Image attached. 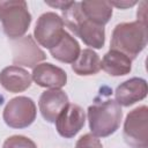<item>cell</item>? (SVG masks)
<instances>
[{
	"instance_id": "obj_1",
	"label": "cell",
	"mask_w": 148,
	"mask_h": 148,
	"mask_svg": "<svg viewBox=\"0 0 148 148\" xmlns=\"http://www.w3.org/2000/svg\"><path fill=\"white\" fill-rule=\"evenodd\" d=\"M64 24L81 40L92 49H102L105 43L104 27L89 21L82 13L80 2L69 1L67 7L62 9Z\"/></svg>"
},
{
	"instance_id": "obj_2",
	"label": "cell",
	"mask_w": 148,
	"mask_h": 148,
	"mask_svg": "<svg viewBox=\"0 0 148 148\" xmlns=\"http://www.w3.org/2000/svg\"><path fill=\"white\" fill-rule=\"evenodd\" d=\"M147 24L139 20L134 22H123L114 27L110 50L126 54L131 60L135 59L147 45Z\"/></svg>"
},
{
	"instance_id": "obj_3",
	"label": "cell",
	"mask_w": 148,
	"mask_h": 148,
	"mask_svg": "<svg viewBox=\"0 0 148 148\" xmlns=\"http://www.w3.org/2000/svg\"><path fill=\"white\" fill-rule=\"evenodd\" d=\"M87 116L91 134L98 138H106L119 128L123 111L114 99H106L90 105Z\"/></svg>"
},
{
	"instance_id": "obj_4",
	"label": "cell",
	"mask_w": 148,
	"mask_h": 148,
	"mask_svg": "<svg viewBox=\"0 0 148 148\" xmlns=\"http://www.w3.org/2000/svg\"><path fill=\"white\" fill-rule=\"evenodd\" d=\"M0 21L3 32L10 39L24 36L31 23V14L24 0H0Z\"/></svg>"
},
{
	"instance_id": "obj_5",
	"label": "cell",
	"mask_w": 148,
	"mask_h": 148,
	"mask_svg": "<svg viewBox=\"0 0 148 148\" xmlns=\"http://www.w3.org/2000/svg\"><path fill=\"white\" fill-rule=\"evenodd\" d=\"M123 136L131 148H148V108L146 105L138 106L127 113Z\"/></svg>"
},
{
	"instance_id": "obj_6",
	"label": "cell",
	"mask_w": 148,
	"mask_h": 148,
	"mask_svg": "<svg viewBox=\"0 0 148 148\" xmlns=\"http://www.w3.org/2000/svg\"><path fill=\"white\" fill-rule=\"evenodd\" d=\"M37 116L35 102L27 96H17L6 104L2 118L7 126L12 128H25L30 126Z\"/></svg>"
},
{
	"instance_id": "obj_7",
	"label": "cell",
	"mask_w": 148,
	"mask_h": 148,
	"mask_svg": "<svg viewBox=\"0 0 148 148\" xmlns=\"http://www.w3.org/2000/svg\"><path fill=\"white\" fill-rule=\"evenodd\" d=\"M64 25V21L58 14L46 12L38 17L34 30V37L40 46L51 50L62 38L65 34Z\"/></svg>"
},
{
	"instance_id": "obj_8",
	"label": "cell",
	"mask_w": 148,
	"mask_h": 148,
	"mask_svg": "<svg viewBox=\"0 0 148 148\" xmlns=\"http://www.w3.org/2000/svg\"><path fill=\"white\" fill-rule=\"evenodd\" d=\"M13 64L14 66H24L35 68L40 61L46 59V54L39 49L32 36H23L14 39L13 44Z\"/></svg>"
},
{
	"instance_id": "obj_9",
	"label": "cell",
	"mask_w": 148,
	"mask_h": 148,
	"mask_svg": "<svg viewBox=\"0 0 148 148\" xmlns=\"http://www.w3.org/2000/svg\"><path fill=\"white\" fill-rule=\"evenodd\" d=\"M86 113L84 110L73 103H68L60 112L56 120V128L60 136L71 139L75 136L84 126Z\"/></svg>"
},
{
	"instance_id": "obj_10",
	"label": "cell",
	"mask_w": 148,
	"mask_h": 148,
	"mask_svg": "<svg viewBox=\"0 0 148 148\" xmlns=\"http://www.w3.org/2000/svg\"><path fill=\"white\" fill-rule=\"evenodd\" d=\"M31 79L39 87L61 89L67 83V73L51 62H42L32 69Z\"/></svg>"
},
{
	"instance_id": "obj_11",
	"label": "cell",
	"mask_w": 148,
	"mask_h": 148,
	"mask_svg": "<svg viewBox=\"0 0 148 148\" xmlns=\"http://www.w3.org/2000/svg\"><path fill=\"white\" fill-rule=\"evenodd\" d=\"M68 96L61 89H49L42 92L38 106L42 117L47 123H56L60 112L68 104Z\"/></svg>"
},
{
	"instance_id": "obj_12",
	"label": "cell",
	"mask_w": 148,
	"mask_h": 148,
	"mask_svg": "<svg viewBox=\"0 0 148 148\" xmlns=\"http://www.w3.org/2000/svg\"><path fill=\"white\" fill-rule=\"evenodd\" d=\"M147 92V81L142 77H132L117 87L114 91V101L119 105L131 106L146 98Z\"/></svg>"
},
{
	"instance_id": "obj_13",
	"label": "cell",
	"mask_w": 148,
	"mask_h": 148,
	"mask_svg": "<svg viewBox=\"0 0 148 148\" xmlns=\"http://www.w3.org/2000/svg\"><path fill=\"white\" fill-rule=\"evenodd\" d=\"M31 74L18 66H8L0 72V84L9 92H22L31 86Z\"/></svg>"
},
{
	"instance_id": "obj_14",
	"label": "cell",
	"mask_w": 148,
	"mask_h": 148,
	"mask_svg": "<svg viewBox=\"0 0 148 148\" xmlns=\"http://www.w3.org/2000/svg\"><path fill=\"white\" fill-rule=\"evenodd\" d=\"M101 69L111 76H123L131 72L132 60L119 51L110 50L101 61Z\"/></svg>"
},
{
	"instance_id": "obj_15",
	"label": "cell",
	"mask_w": 148,
	"mask_h": 148,
	"mask_svg": "<svg viewBox=\"0 0 148 148\" xmlns=\"http://www.w3.org/2000/svg\"><path fill=\"white\" fill-rule=\"evenodd\" d=\"M83 15L95 24L104 27L112 16V6L109 1L89 0L80 2Z\"/></svg>"
},
{
	"instance_id": "obj_16",
	"label": "cell",
	"mask_w": 148,
	"mask_h": 148,
	"mask_svg": "<svg viewBox=\"0 0 148 148\" xmlns=\"http://www.w3.org/2000/svg\"><path fill=\"white\" fill-rule=\"evenodd\" d=\"M80 52L81 49L77 40L66 31L60 42L50 50L51 56L56 60L65 64H73L80 56Z\"/></svg>"
},
{
	"instance_id": "obj_17",
	"label": "cell",
	"mask_w": 148,
	"mask_h": 148,
	"mask_svg": "<svg viewBox=\"0 0 148 148\" xmlns=\"http://www.w3.org/2000/svg\"><path fill=\"white\" fill-rule=\"evenodd\" d=\"M72 69L80 76L95 75L101 71V59L91 49H84L80 52L77 59L72 64Z\"/></svg>"
},
{
	"instance_id": "obj_18",
	"label": "cell",
	"mask_w": 148,
	"mask_h": 148,
	"mask_svg": "<svg viewBox=\"0 0 148 148\" xmlns=\"http://www.w3.org/2000/svg\"><path fill=\"white\" fill-rule=\"evenodd\" d=\"M2 148H37V146L24 135H13L5 140Z\"/></svg>"
},
{
	"instance_id": "obj_19",
	"label": "cell",
	"mask_w": 148,
	"mask_h": 148,
	"mask_svg": "<svg viewBox=\"0 0 148 148\" xmlns=\"http://www.w3.org/2000/svg\"><path fill=\"white\" fill-rule=\"evenodd\" d=\"M75 148H103V146L97 136L92 135L91 133H87L77 139Z\"/></svg>"
},
{
	"instance_id": "obj_20",
	"label": "cell",
	"mask_w": 148,
	"mask_h": 148,
	"mask_svg": "<svg viewBox=\"0 0 148 148\" xmlns=\"http://www.w3.org/2000/svg\"><path fill=\"white\" fill-rule=\"evenodd\" d=\"M109 3L111 6H114L117 8H120V9H125V8H128V7H132L136 3V1H109Z\"/></svg>"
}]
</instances>
